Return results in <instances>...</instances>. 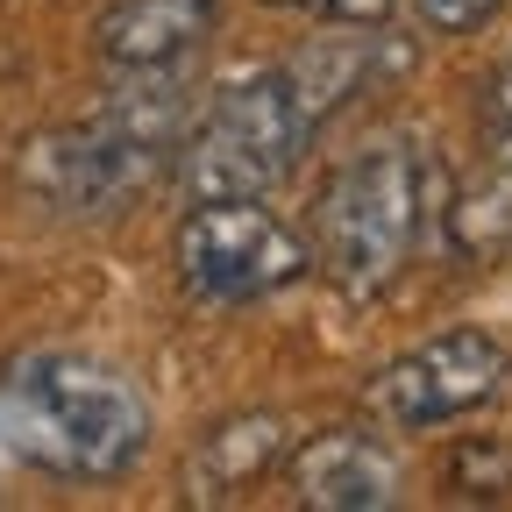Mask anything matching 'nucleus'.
Masks as SVG:
<instances>
[{"mask_svg": "<svg viewBox=\"0 0 512 512\" xmlns=\"http://www.w3.org/2000/svg\"><path fill=\"white\" fill-rule=\"evenodd\" d=\"M150 399L143 384L79 356V349H29L0 370V441L8 456L72 477V484H107L128 477L150 448Z\"/></svg>", "mask_w": 512, "mask_h": 512, "instance_id": "f257e3e1", "label": "nucleus"}, {"mask_svg": "<svg viewBox=\"0 0 512 512\" xmlns=\"http://www.w3.org/2000/svg\"><path fill=\"white\" fill-rule=\"evenodd\" d=\"M427 214H434V157L413 143H370L342 157L335 178L320 185L306 249L349 299H377L427 242Z\"/></svg>", "mask_w": 512, "mask_h": 512, "instance_id": "f03ea898", "label": "nucleus"}, {"mask_svg": "<svg viewBox=\"0 0 512 512\" xmlns=\"http://www.w3.org/2000/svg\"><path fill=\"white\" fill-rule=\"evenodd\" d=\"M171 150H178V100L128 86L114 114L36 136L22 157V185L57 214H114L136 192H150Z\"/></svg>", "mask_w": 512, "mask_h": 512, "instance_id": "7ed1b4c3", "label": "nucleus"}, {"mask_svg": "<svg viewBox=\"0 0 512 512\" xmlns=\"http://www.w3.org/2000/svg\"><path fill=\"white\" fill-rule=\"evenodd\" d=\"M306 143H313V114L299 107L285 64H278V72L228 79L207 100V114L185 136L178 178L192 200H264L299 171Z\"/></svg>", "mask_w": 512, "mask_h": 512, "instance_id": "20e7f679", "label": "nucleus"}, {"mask_svg": "<svg viewBox=\"0 0 512 512\" xmlns=\"http://www.w3.org/2000/svg\"><path fill=\"white\" fill-rule=\"evenodd\" d=\"M171 249H178V278L221 306L285 292L313 271L306 235L292 221H278L264 200H192Z\"/></svg>", "mask_w": 512, "mask_h": 512, "instance_id": "39448f33", "label": "nucleus"}, {"mask_svg": "<svg viewBox=\"0 0 512 512\" xmlns=\"http://www.w3.org/2000/svg\"><path fill=\"white\" fill-rule=\"evenodd\" d=\"M505 377H512V356L498 335L484 328H448L406 356H392L377 377H370V392L363 406L384 420V427H399V434H427V427H448V420H470L477 406H491L505 392Z\"/></svg>", "mask_w": 512, "mask_h": 512, "instance_id": "423d86ee", "label": "nucleus"}, {"mask_svg": "<svg viewBox=\"0 0 512 512\" xmlns=\"http://www.w3.org/2000/svg\"><path fill=\"white\" fill-rule=\"evenodd\" d=\"M406 491V463L384 434L328 427L292 456V498L313 512H384Z\"/></svg>", "mask_w": 512, "mask_h": 512, "instance_id": "0eeeda50", "label": "nucleus"}, {"mask_svg": "<svg viewBox=\"0 0 512 512\" xmlns=\"http://www.w3.org/2000/svg\"><path fill=\"white\" fill-rule=\"evenodd\" d=\"M221 29V0H114L100 15V57L121 79H178Z\"/></svg>", "mask_w": 512, "mask_h": 512, "instance_id": "6e6552de", "label": "nucleus"}, {"mask_svg": "<svg viewBox=\"0 0 512 512\" xmlns=\"http://www.w3.org/2000/svg\"><path fill=\"white\" fill-rule=\"evenodd\" d=\"M278 448H285V420L278 413L221 420V427H207L200 456L185 463V491L200 498V505H228V498H242L256 477L278 463Z\"/></svg>", "mask_w": 512, "mask_h": 512, "instance_id": "1a4fd4ad", "label": "nucleus"}, {"mask_svg": "<svg viewBox=\"0 0 512 512\" xmlns=\"http://www.w3.org/2000/svg\"><path fill=\"white\" fill-rule=\"evenodd\" d=\"M441 214H448V242H456V256H470V264L512 256V157H498L491 171H477Z\"/></svg>", "mask_w": 512, "mask_h": 512, "instance_id": "9d476101", "label": "nucleus"}, {"mask_svg": "<svg viewBox=\"0 0 512 512\" xmlns=\"http://www.w3.org/2000/svg\"><path fill=\"white\" fill-rule=\"evenodd\" d=\"M448 491L456 498H505L512 491V441L498 434H477L448 456Z\"/></svg>", "mask_w": 512, "mask_h": 512, "instance_id": "9b49d317", "label": "nucleus"}, {"mask_svg": "<svg viewBox=\"0 0 512 512\" xmlns=\"http://www.w3.org/2000/svg\"><path fill=\"white\" fill-rule=\"evenodd\" d=\"M285 15H306V22H328V29H384V15L399 0H271Z\"/></svg>", "mask_w": 512, "mask_h": 512, "instance_id": "f8f14e48", "label": "nucleus"}, {"mask_svg": "<svg viewBox=\"0 0 512 512\" xmlns=\"http://www.w3.org/2000/svg\"><path fill=\"white\" fill-rule=\"evenodd\" d=\"M413 8H420V22L434 36H477V29H491L505 15V0H413Z\"/></svg>", "mask_w": 512, "mask_h": 512, "instance_id": "ddd939ff", "label": "nucleus"}, {"mask_svg": "<svg viewBox=\"0 0 512 512\" xmlns=\"http://www.w3.org/2000/svg\"><path fill=\"white\" fill-rule=\"evenodd\" d=\"M477 121H484L491 150H498V157H512V57L491 72V86H484V100H477Z\"/></svg>", "mask_w": 512, "mask_h": 512, "instance_id": "4468645a", "label": "nucleus"}]
</instances>
